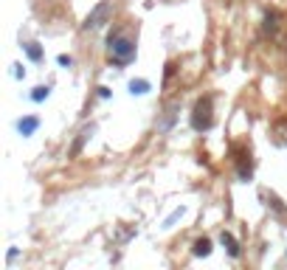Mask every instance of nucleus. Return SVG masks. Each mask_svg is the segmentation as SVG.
<instances>
[{"mask_svg":"<svg viewBox=\"0 0 287 270\" xmlns=\"http://www.w3.org/2000/svg\"><path fill=\"white\" fill-rule=\"evenodd\" d=\"M107 48H110V59H113L115 65H127V62L135 59V43L127 40V37H121V34H110Z\"/></svg>","mask_w":287,"mask_h":270,"instance_id":"f257e3e1","label":"nucleus"},{"mask_svg":"<svg viewBox=\"0 0 287 270\" xmlns=\"http://www.w3.org/2000/svg\"><path fill=\"white\" fill-rule=\"evenodd\" d=\"M214 124L211 118V99H200L197 107H194V115H192V127L194 129H208Z\"/></svg>","mask_w":287,"mask_h":270,"instance_id":"f03ea898","label":"nucleus"},{"mask_svg":"<svg viewBox=\"0 0 287 270\" xmlns=\"http://www.w3.org/2000/svg\"><path fill=\"white\" fill-rule=\"evenodd\" d=\"M107 17H110V3H107V0H104V3H99V6H96L93 12H90V15H87V20H85V26H82V29H85V31L101 29Z\"/></svg>","mask_w":287,"mask_h":270,"instance_id":"7ed1b4c3","label":"nucleus"},{"mask_svg":"<svg viewBox=\"0 0 287 270\" xmlns=\"http://www.w3.org/2000/svg\"><path fill=\"white\" fill-rule=\"evenodd\" d=\"M37 127H40V118H37V115H26V118L17 121V132L20 135H34Z\"/></svg>","mask_w":287,"mask_h":270,"instance_id":"20e7f679","label":"nucleus"},{"mask_svg":"<svg viewBox=\"0 0 287 270\" xmlns=\"http://www.w3.org/2000/svg\"><path fill=\"white\" fill-rule=\"evenodd\" d=\"M220 242H223V248L228 250V256H234V259H239V253H242V248H239V242L234 239L231 234H225L223 231V236H220Z\"/></svg>","mask_w":287,"mask_h":270,"instance_id":"39448f33","label":"nucleus"},{"mask_svg":"<svg viewBox=\"0 0 287 270\" xmlns=\"http://www.w3.org/2000/svg\"><path fill=\"white\" fill-rule=\"evenodd\" d=\"M129 93H132V96L150 93V82H147V79H132V82H129Z\"/></svg>","mask_w":287,"mask_h":270,"instance_id":"423d86ee","label":"nucleus"},{"mask_svg":"<svg viewBox=\"0 0 287 270\" xmlns=\"http://www.w3.org/2000/svg\"><path fill=\"white\" fill-rule=\"evenodd\" d=\"M192 253L194 256H208V253H211V239H206V236L197 239V242H194V248H192Z\"/></svg>","mask_w":287,"mask_h":270,"instance_id":"0eeeda50","label":"nucleus"},{"mask_svg":"<svg viewBox=\"0 0 287 270\" xmlns=\"http://www.w3.org/2000/svg\"><path fill=\"white\" fill-rule=\"evenodd\" d=\"M23 51L29 54L31 62H40V59H43V48H40L37 43H26V45H23Z\"/></svg>","mask_w":287,"mask_h":270,"instance_id":"6e6552de","label":"nucleus"},{"mask_svg":"<svg viewBox=\"0 0 287 270\" xmlns=\"http://www.w3.org/2000/svg\"><path fill=\"white\" fill-rule=\"evenodd\" d=\"M90 135H93V127H85V129H82V132H79V141L73 144V150H71V155H79V150H82V144H85L87 138H90Z\"/></svg>","mask_w":287,"mask_h":270,"instance_id":"1a4fd4ad","label":"nucleus"},{"mask_svg":"<svg viewBox=\"0 0 287 270\" xmlns=\"http://www.w3.org/2000/svg\"><path fill=\"white\" fill-rule=\"evenodd\" d=\"M48 93H51V87H48V85H40V87H34L31 99H34V101H45V99H48Z\"/></svg>","mask_w":287,"mask_h":270,"instance_id":"9d476101","label":"nucleus"},{"mask_svg":"<svg viewBox=\"0 0 287 270\" xmlns=\"http://www.w3.org/2000/svg\"><path fill=\"white\" fill-rule=\"evenodd\" d=\"M265 29L267 31H276V15H265Z\"/></svg>","mask_w":287,"mask_h":270,"instance_id":"9b49d317","label":"nucleus"},{"mask_svg":"<svg viewBox=\"0 0 287 270\" xmlns=\"http://www.w3.org/2000/svg\"><path fill=\"white\" fill-rule=\"evenodd\" d=\"M59 65H62V68H71V65H73V59H71V57H65V54H62V57H59Z\"/></svg>","mask_w":287,"mask_h":270,"instance_id":"f8f14e48","label":"nucleus"}]
</instances>
